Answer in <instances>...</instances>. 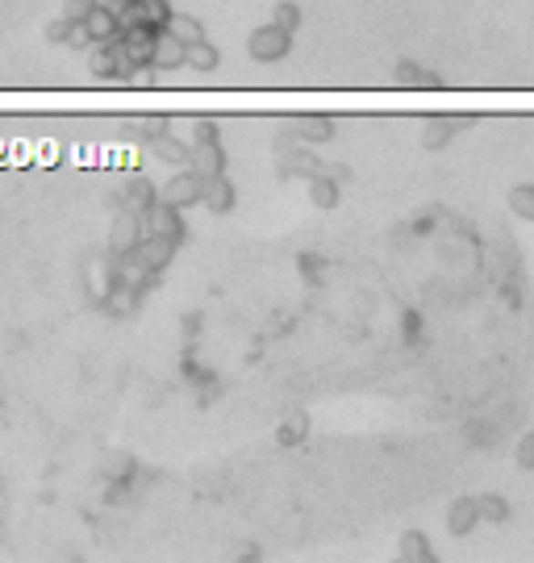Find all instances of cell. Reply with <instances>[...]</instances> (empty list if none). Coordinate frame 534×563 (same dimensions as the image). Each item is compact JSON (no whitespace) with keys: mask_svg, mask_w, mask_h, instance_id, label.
I'll return each mask as SVG.
<instances>
[{"mask_svg":"<svg viewBox=\"0 0 534 563\" xmlns=\"http://www.w3.org/2000/svg\"><path fill=\"white\" fill-rule=\"evenodd\" d=\"M247 50L255 63H284L288 50H293V34L280 30V26H259L247 38Z\"/></svg>","mask_w":534,"mask_h":563,"instance_id":"6da1fadb","label":"cell"},{"mask_svg":"<svg viewBox=\"0 0 534 563\" xmlns=\"http://www.w3.org/2000/svg\"><path fill=\"white\" fill-rule=\"evenodd\" d=\"M142 218V234H155V238H168V242H176L180 247V238H184V218H180V209L163 205V200H150L147 209L139 213Z\"/></svg>","mask_w":534,"mask_h":563,"instance_id":"7a4b0ae2","label":"cell"},{"mask_svg":"<svg viewBox=\"0 0 534 563\" xmlns=\"http://www.w3.org/2000/svg\"><path fill=\"white\" fill-rule=\"evenodd\" d=\"M163 205L171 209H189V205H200V176H192V171H180V176H171L168 184L155 192Z\"/></svg>","mask_w":534,"mask_h":563,"instance_id":"3957f363","label":"cell"},{"mask_svg":"<svg viewBox=\"0 0 534 563\" xmlns=\"http://www.w3.org/2000/svg\"><path fill=\"white\" fill-rule=\"evenodd\" d=\"M189 171L200 179L209 176H221L226 171V150H221L218 138H209V142H192L189 147Z\"/></svg>","mask_w":534,"mask_h":563,"instance_id":"277c9868","label":"cell"},{"mask_svg":"<svg viewBox=\"0 0 534 563\" xmlns=\"http://www.w3.org/2000/svg\"><path fill=\"white\" fill-rule=\"evenodd\" d=\"M139 242H142V218L118 209V218H113V226H109V255H129Z\"/></svg>","mask_w":534,"mask_h":563,"instance_id":"5b68a950","label":"cell"},{"mask_svg":"<svg viewBox=\"0 0 534 563\" xmlns=\"http://www.w3.org/2000/svg\"><path fill=\"white\" fill-rule=\"evenodd\" d=\"M150 67L155 71H176L184 67V42L168 30H155V42H150Z\"/></svg>","mask_w":534,"mask_h":563,"instance_id":"8992f818","label":"cell"},{"mask_svg":"<svg viewBox=\"0 0 534 563\" xmlns=\"http://www.w3.org/2000/svg\"><path fill=\"white\" fill-rule=\"evenodd\" d=\"M200 205H205L209 213H230V209H234V184L226 179V171L200 179Z\"/></svg>","mask_w":534,"mask_h":563,"instance_id":"52a82bcc","label":"cell"},{"mask_svg":"<svg viewBox=\"0 0 534 563\" xmlns=\"http://www.w3.org/2000/svg\"><path fill=\"white\" fill-rule=\"evenodd\" d=\"M113 259H118V284H129L134 292H147V288L159 280V271H150L134 251H129V255H113Z\"/></svg>","mask_w":534,"mask_h":563,"instance_id":"ba28073f","label":"cell"},{"mask_svg":"<svg viewBox=\"0 0 534 563\" xmlns=\"http://www.w3.org/2000/svg\"><path fill=\"white\" fill-rule=\"evenodd\" d=\"M113 284H118V259H88V267H84V288L92 292V301H100Z\"/></svg>","mask_w":534,"mask_h":563,"instance_id":"9c48e42d","label":"cell"},{"mask_svg":"<svg viewBox=\"0 0 534 563\" xmlns=\"http://www.w3.org/2000/svg\"><path fill=\"white\" fill-rule=\"evenodd\" d=\"M84 26H88V34H92V46H97V42H113L121 34V21H118V13H113V5H100V0L88 9Z\"/></svg>","mask_w":534,"mask_h":563,"instance_id":"30bf717a","label":"cell"},{"mask_svg":"<svg viewBox=\"0 0 534 563\" xmlns=\"http://www.w3.org/2000/svg\"><path fill=\"white\" fill-rule=\"evenodd\" d=\"M139 297H142V292H134L129 284H113L109 292L97 301V305L105 309L109 317H118V322H121V317H134V313H139Z\"/></svg>","mask_w":534,"mask_h":563,"instance_id":"8fae6325","label":"cell"},{"mask_svg":"<svg viewBox=\"0 0 534 563\" xmlns=\"http://www.w3.org/2000/svg\"><path fill=\"white\" fill-rule=\"evenodd\" d=\"M134 255H139L142 263L150 267V271H163V267L171 263V255H176V242H168V238H155V234H142V242L134 247Z\"/></svg>","mask_w":534,"mask_h":563,"instance_id":"7c38bea8","label":"cell"},{"mask_svg":"<svg viewBox=\"0 0 534 563\" xmlns=\"http://www.w3.org/2000/svg\"><path fill=\"white\" fill-rule=\"evenodd\" d=\"M150 200H155V188H150L142 176L126 179V188L118 192V209H126V213H142Z\"/></svg>","mask_w":534,"mask_h":563,"instance_id":"4fadbf2b","label":"cell"},{"mask_svg":"<svg viewBox=\"0 0 534 563\" xmlns=\"http://www.w3.org/2000/svg\"><path fill=\"white\" fill-rule=\"evenodd\" d=\"M476 522H480V509H476V496H459L451 509H447V526L451 534H472Z\"/></svg>","mask_w":534,"mask_h":563,"instance_id":"5bb4252c","label":"cell"},{"mask_svg":"<svg viewBox=\"0 0 534 563\" xmlns=\"http://www.w3.org/2000/svg\"><path fill=\"white\" fill-rule=\"evenodd\" d=\"M218 63H221V55H218V46L213 42H189L184 46V67H192V71H218Z\"/></svg>","mask_w":534,"mask_h":563,"instance_id":"9a60e30c","label":"cell"},{"mask_svg":"<svg viewBox=\"0 0 534 563\" xmlns=\"http://www.w3.org/2000/svg\"><path fill=\"white\" fill-rule=\"evenodd\" d=\"M118 55H121V46H118V38L113 42H97V55H92V76L97 79H113L118 76Z\"/></svg>","mask_w":534,"mask_h":563,"instance_id":"2e32d148","label":"cell"},{"mask_svg":"<svg viewBox=\"0 0 534 563\" xmlns=\"http://www.w3.org/2000/svg\"><path fill=\"white\" fill-rule=\"evenodd\" d=\"M393 79H396V84H409V88H435V84H438V76H435V71H430V67H417L414 59L396 63Z\"/></svg>","mask_w":534,"mask_h":563,"instance_id":"e0dca14e","label":"cell"},{"mask_svg":"<svg viewBox=\"0 0 534 563\" xmlns=\"http://www.w3.org/2000/svg\"><path fill=\"white\" fill-rule=\"evenodd\" d=\"M163 30H168V34H176V38L184 42V46H189V42H200V38H205V26H200L197 17H189V13H171Z\"/></svg>","mask_w":534,"mask_h":563,"instance_id":"ac0fdd59","label":"cell"},{"mask_svg":"<svg viewBox=\"0 0 534 563\" xmlns=\"http://www.w3.org/2000/svg\"><path fill=\"white\" fill-rule=\"evenodd\" d=\"M459 126H464V121H456V118H435L430 126L422 129V142H426L430 150H438V147H447V142L456 138V129H459Z\"/></svg>","mask_w":534,"mask_h":563,"instance_id":"d6986e66","label":"cell"},{"mask_svg":"<svg viewBox=\"0 0 534 563\" xmlns=\"http://www.w3.org/2000/svg\"><path fill=\"white\" fill-rule=\"evenodd\" d=\"M401 559L426 563V559H435V547H430V538L422 530H409V534H401Z\"/></svg>","mask_w":534,"mask_h":563,"instance_id":"ffe728a7","label":"cell"},{"mask_svg":"<svg viewBox=\"0 0 534 563\" xmlns=\"http://www.w3.org/2000/svg\"><path fill=\"white\" fill-rule=\"evenodd\" d=\"M309 197H313L317 209H334L338 205V184L326 176V171H317V176H309Z\"/></svg>","mask_w":534,"mask_h":563,"instance_id":"44dd1931","label":"cell"},{"mask_svg":"<svg viewBox=\"0 0 534 563\" xmlns=\"http://www.w3.org/2000/svg\"><path fill=\"white\" fill-rule=\"evenodd\" d=\"M330 134H334V126H330L326 118H301V121H293V138H305V142H326Z\"/></svg>","mask_w":534,"mask_h":563,"instance_id":"7402d4cb","label":"cell"},{"mask_svg":"<svg viewBox=\"0 0 534 563\" xmlns=\"http://www.w3.org/2000/svg\"><path fill=\"white\" fill-rule=\"evenodd\" d=\"M150 155L163 159V163H189V147H180L171 134H155L150 138Z\"/></svg>","mask_w":534,"mask_h":563,"instance_id":"603a6c76","label":"cell"},{"mask_svg":"<svg viewBox=\"0 0 534 563\" xmlns=\"http://www.w3.org/2000/svg\"><path fill=\"white\" fill-rule=\"evenodd\" d=\"M139 17L147 21V26H155V30H163L171 17V5L168 0H139Z\"/></svg>","mask_w":534,"mask_h":563,"instance_id":"cb8c5ba5","label":"cell"},{"mask_svg":"<svg viewBox=\"0 0 534 563\" xmlns=\"http://www.w3.org/2000/svg\"><path fill=\"white\" fill-rule=\"evenodd\" d=\"M476 509H480L485 522H505V517H509V505H505V496H497V493L476 496Z\"/></svg>","mask_w":534,"mask_h":563,"instance_id":"d4e9b609","label":"cell"},{"mask_svg":"<svg viewBox=\"0 0 534 563\" xmlns=\"http://www.w3.org/2000/svg\"><path fill=\"white\" fill-rule=\"evenodd\" d=\"M509 205H514L518 218L534 221V184H518L514 192H509Z\"/></svg>","mask_w":534,"mask_h":563,"instance_id":"484cf974","label":"cell"},{"mask_svg":"<svg viewBox=\"0 0 534 563\" xmlns=\"http://www.w3.org/2000/svg\"><path fill=\"white\" fill-rule=\"evenodd\" d=\"M67 21V17H63ZM63 46H71V50H84V46H92V34H88V26L84 21H67L63 26Z\"/></svg>","mask_w":534,"mask_h":563,"instance_id":"4316f807","label":"cell"},{"mask_svg":"<svg viewBox=\"0 0 534 563\" xmlns=\"http://www.w3.org/2000/svg\"><path fill=\"white\" fill-rule=\"evenodd\" d=\"M284 168L288 171H301V176H317V171H322V163H317L313 155H305V150H288V155H284Z\"/></svg>","mask_w":534,"mask_h":563,"instance_id":"83f0119b","label":"cell"},{"mask_svg":"<svg viewBox=\"0 0 534 563\" xmlns=\"http://www.w3.org/2000/svg\"><path fill=\"white\" fill-rule=\"evenodd\" d=\"M129 476H134V459H126V455H109V464H105V480L126 485Z\"/></svg>","mask_w":534,"mask_h":563,"instance_id":"f1b7e54d","label":"cell"},{"mask_svg":"<svg viewBox=\"0 0 534 563\" xmlns=\"http://www.w3.org/2000/svg\"><path fill=\"white\" fill-rule=\"evenodd\" d=\"M272 26H280V30H297L301 26V9L293 5V0H284V5H276V17H272Z\"/></svg>","mask_w":534,"mask_h":563,"instance_id":"f546056e","label":"cell"},{"mask_svg":"<svg viewBox=\"0 0 534 563\" xmlns=\"http://www.w3.org/2000/svg\"><path fill=\"white\" fill-rule=\"evenodd\" d=\"M305 430H309V422H305V414H293V417H284V430H280V443H301L305 438Z\"/></svg>","mask_w":534,"mask_h":563,"instance_id":"4dcf8cb0","label":"cell"},{"mask_svg":"<svg viewBox=\"0 0 534 563\" xmlns=\"http://www.w3.org/2000/svg\"><path fill=\"white\" fill-rule=\"evenodd\" d=\"M92 5H97V0H67V5H63V17H67V21H84Z\"/></svg>","mask_w":534,"mask_h":563,"instance_id":"1f68e13d","label":"cell"},{"mask_svg":"<svg viewBox=\"0 0 534 563\" xmlns=\"http://www.w3.org/2000/svg\"><path fill=\"white\" fill-rule=\"evenodd\" d=\"M518 464H522L526 472H534V430L522 438V443H518Z\"/></svg>","mask_w":534,"mask_h":563,"instance_id":"d6a6232c","label":"cell"},{"mask_svg":"<svg viewBox=\"0 0 534 563\" xmlns=\"http://www.w3.org/2000/svg\"><path fill=\"white\" fill-rule=\"evenodd\" d=\"M209 138H218V126H213V121H197V129H192V142H209Z\"/></svg>","mask_w":534,"mask_h":563,"instance_id":"836d02e7","label":"cell"},{"mask_svg":"<svg viewBox=\"0 0 534 563\" xmlns=\"http://www.w3.org/2000/svg\"><path fill=\"white\" fill-rule=\"evenodd\" d=\"M121 5H139V0H121Z\"/></svg>","mask_w":534,"mask_h":563,"instance_id":"e575fe53","label":"cell"}]
</instances>
